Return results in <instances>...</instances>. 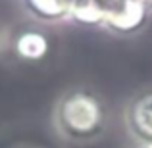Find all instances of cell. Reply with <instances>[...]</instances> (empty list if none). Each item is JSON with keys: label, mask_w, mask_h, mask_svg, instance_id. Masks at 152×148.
<instances>
[{"label": "cell", "mask_w": 152, "mask_h": 148, "mask_svg": "<svg viewBox=\"0 0 152 148\" xmlns=\"http://www.w3.org/2000/svg\"><path fill=\"white\" fill-rule=\"evenodd\" d=\"M56 129L69 141H93L104 131L106 112L89 90H71L60 98L54 114Z\"/></svg>", "instance_id": "obj_1"}, {"label": "cell", "mask_w": 152, "mask_h": 148, "mask_svg": "<svg viewBox=\"0 0 152 148\" xmlns=\"http://www.w3.org/2000/svg\"><path fill=\"white\" fill-rule=\"evenodd\" d=\"M146 15H148V4L141 0H121L119 4L106 10L102 27L114 33H135L145 25Z\"/></svg>", "instance_id": "obj_2"}, {"label": "cell", "mask_w": 152, "mask_h": 148, "mask_svg": "<svg viewBox=\"0 0 152 148\" xmlns=\"http://www.w3.org/2000/svg\"><path fill=\"white\" fill-rule=\"evenodd\" d=\"M127 127L139 142L152 144V90L139 94L127 106Z\"/></svg>", "instance_id": "obj_3"}, {"label": "cell", "mask_w": 152, "mask_h": 148, "mask_svg": "<svg viewBox=\"0 0 152 148\" xmlns=\"http://www.w3.org/2000/svg\"><path fill=\"white\" fill-rule=\"evenodd\" d=\"M14 48H15V54L25 62H39L48 54L50 42L39 31H23L21 35H18Z\"/></svg>", "instance_id": "obj_4"}, {"label": "cell", "mask_w": 152, "mask_h": 148, "mask_svg": "<svg viewBox=\"0 0 152 148\" xmlns=\"http://www.w3.org/2000/svg\"><path fill=\"white\" fill-rule=\"evenodd\" d=\"M23 2L29 14L41 21L54 23L69 17L71 0H23Z\"/></svg>", "instance_id": "obj_5"}, {"label": "cell", "mask_w": 152, "mask_h": 148, "mask_svg": "<svg viewBox=\"0 0 152 148\" xmlns=\"http://www.w3.org/2000/svg\"><path fill=\"white\" fill-rule=\"evenodd\" d=\"M106 8L100 0H71L69 17L81 25H102Z\"/></svg>", "instance_id": "obj_6"}, {"label": "cell", "mask_w": 152, "mask_h": 148, "mask_svg": "<svg viewBox=\"0 0 152 148\" xmlns=\"http://www.w3.org/2000/svg\"><path fill=\"white\" fill-rule=\"evenodd\" d=\"M133 148H152V144H150V142H139V144L133 146Z\"/></svg>", "instance_id": "obj_7"}, {"label": "cell", "mask_w": 152, "mask_h": 148, "mask_svg": "<svg viewBox=\"0 0 152 148\" xmlns=\"http://www.w3.org/2000/svg\"><path fill=\"white\" fill-rule=\"evenodd\" d=\"M141 2H145V4H148V6H150V4H152V0H141Z\"/></svg>", "instance_id": "obj_8"}, {"label": "cell", "mask_w": 152, "mask_h": 148, "mask_svg": "<svg viewBox=\"0 0 152 148\" xmlns=\"http://www.w3.org/2000/svg\"><path fill=\"white\" fill-rule=\"evenodd\" d=\"M0 41H2V37H0Z\"/></svg>", "instance_id": "obj_9"}]
</instances>
